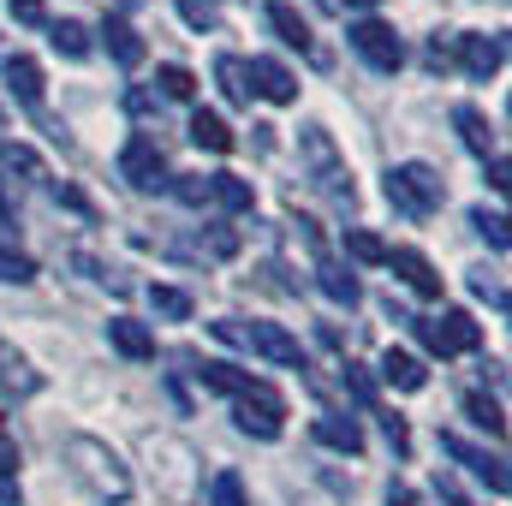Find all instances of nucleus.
Instances as JSON below:
<instances>
[{
  "instance_id": "obj_1",
  "label": "nucleus",
  "mask_w": 512,
  "mask_h": 506,
  "mask_svg": "<svg viewBox=\"0 0 512 506\" xmlns=\"http://www.w3.org/2000/svg\"><path fill=\"white\" fill-rule=\"evenodd\" d=\"M66 465H72V477H78L96 501H126L131 495L126 459H120L108 441H96V435H66Z\"/></svg>"
},
{
  "instance_id": "obj_2",
  "label": "nucleus",
  "mask_w": 512,
  "mask_h": 506,
  "mask_svg": "<svg viewBox=\"0 0 512 506\" xmlns=\"http://www.w3.org/2000/svg\"><path fill=\"white\" fill-rule=\"evenodd\" d=\"M387 203L399 209V215H411V221H429L441 203H447V179L429 167V161H399V167H387Z\"/></svg>"
},
{
  "instance_id": "obj_3",
  "label": "nucleus",
  "mask_w": 512,
  "mask_h": 506,
  "mask_svg": "<svg viewBox=\"0 0 512 506\" xmlns=\"http://www.w3.org/2000/svg\"><path fill=\"white\" fill-rule=\"evenodd\" d=\"M298 155H304V167H310V179L340 203V209H352L358 203V191H352V173H346V161L334 155V137L322 126H304L298 131Z\"/></svg>"
},
{
  "instance_id": "obj_4",
  "label": "nucleus",
  "mask_w": 512,
  "mask_h": 506,
  "mask_svg": "<svg viewBox=\"0 0 512 506\" xmlns=\"http://www.w3.org/2000/svg\"><path fill=\"white\" fill-rule=\"evenodd\" d=\"M417 340L435 352V358H459V352H477L483 346V328L471 310H441V316H423L417 322Z\"/></svg>"
},
{
  "instance_id": "obj_5",
  "label": "nucleus",
  "mask_w": 512,
  "mask_h": 506,
  "mask_svg": "<svg viewBox=\"0 0 512 506\" xmlns=\"http://www.w3.org/2000/svg\"><path fill=\"white\" fill-rule=\"evenodd\" d=\"M346 42H352V54H358L364 66H376V72H399V66H405V42H399V30L382 24V18H358V24L346 30Z\"/></svg>"
},
{
  "instance_id": "obj_6",
  "label": "nucleus",
  "mask_w": 512,
  "mask_h": 506,
  "mask_svg": "<svg viewBox=\"0 0 512 506\" xmlns=\"http://www.w3.org/2000/svg\"><path fill=\"white\" fill-rule=\"evenodd\" d=\"M143 453H155V459H167V471H161V489H167V501H191V495L203 489V477L191 471V465H197V453H191L185 441H167V435H149V441H143Z\"/></svg>"
},
{
  "instance_id": "obj_7",
  "label": "nucleus",
  "mask_w": 512,
  "mask_h": 506,
  "mask_svg": "<svg viewBox=\"0 0 512 506\" xmlns=\"http://www.w3.org/2000/svg\"><path fill=\"white\" fill-rule=\"evenodd\" d=\"M120 179H126L131 191H167V155H161V143L155 137H131L126 149H120Z\"/></svg>"
},
{
  "instance_id": "obj_8",
  "label": "nucleus",
  "mask_w": 512,
  "mask_h": 506,
  "mask_svg": "<svg viewBox=\"0 0 512 506\" xmlns=\"http://www.w3.org/2000/svg\"><path fill=\"white\" fill-rule=\"evenodd\" d=\"M239 346L262 352V358L280 364V370H304V346H298V334H286L280 322H245V328H239Z\"/></svg>"
},
{
  "instance_id": "obj_9",
  "label": "nucleus",
  "mask_w": 512,
  "mask_h": 506,
  "mask_svg": "<svg viewBox=\"0 0 512 506\" xmlns=\"http://www.w3.org/2000/svg\"><path fill=\"white\" fill-rule=\"evenodd\" d=\"M459 66L471 78H495L507 66V36H489V30H465L459 36Z\"/></svg>"
},
{
  "instance_id": "obj_10",
  "label": "nucleus",
  "mask_w": 512,
  "mask_h": 506,
  "mask_svg": "<svg viewBox=\"0 0 512 506\" xmlns=\"http://www.w3.org/2000/svg\"><path fill=\"white\" fill-rule=\"evenodd\" d=\"M245 78H256L251 90L262 96V102H274V108L298 102V78H292V66H280V60H268V54H256L251 66H245Z\"/></svg>"
},
{
  "instance_id": "obj_11",
  "label": "nucleus",
  "mask_w": 512,
  "mask_h": 506,
  "mask_svg": "<svg viewBox=\"0 0 512 506\" xmlns=\"http://www.w3.org/2000/svg\"><path fill=\"white\" fill-rule=\"evenodd\" d=\"M387 268H393V274H399V280H405L417 298H441V274H435V262H429L423 251H411V245H393V251H387Z\"/></svg>"
},
{
  "instance_id": "obj_12",
  "label": "nucleus",
  "mask_w": 512,
  "mask_h": 506,
  "mask_svg": "<svg viewBox=\"0 0 512 506\" xmlns=\"http://www.w3.org/2000/svg\"><path fill=\"white\" fill-rule=\"evenodd\" d=\"M441 453H447V459H459V465H465L471 477H483V483H489L495 495H507V465H501L495 453H483V447H465L459 435H441Z\"/></svg>"
},
{
  "instance_id": "obj_13",
  "label": "nucleus",
  "mask_w": 512,
  "mask_h": 506,
  "mask_svg": "<svg viewBox=\"0 0 512 506\" xmlns=\"http://www.w3.org/2000/svg\"><path fill=\"white\" fill-rule=\"evenodd\" d=\"M268 24H274V36H280L286 48H298V54L322 60V48L310 42V24H304V12H298L292 0H268Z\"/></svg>"
},
{
  "instance_id": "obj_14",
  "label": "nucleus",
  "mask_w": 512,
  "mask_h": 506,
  "mask_svg": "<svg viewBox=\"0 0 512 506\" xmlns=\"http://www.w3.org/2000/svg\"><path fill=\"white\" fill-rule=\"evenodd\" d=\"M42 387V376L30 370V358L24 352H12L6 340H0V405H12V399H30Z\"/></svg>"
},
{
  "instance_id": "obj_15",
  "label": "nucleus",
  "mask_w": 512,
  "mask_h": 506,
  "mask_svg": "<svg viewBox=\"0 0 512 506\" xmlns=\"http://www.w3.org/2000/svg\"><path fill=\"white\" fill-rule=\"evenodd\" d=\"M0 72H6V84H12V96H18L24 108H42V66H36L30 54H6Z\"/></svg>"
},
{
  "instance_id": "obj_16",
  "label": "nucleus",
  "mask_w": 512,
  "mask_h": 506,
  "mask_svg": "<svg viewBox=\"0 0 512 506\" xmlns=\"http://www.w3.org/2000/svg\"><path fill=\"white\" fill-rule=\"evenodd\" d=\"M310 429H316V441H322V447H334V453H364V429H358V417L322 411Z\"/></svg>"
},
{
  "instance_id": "obj_17",
  "label": "nucleus",
  "mask_w": 512,
  "mask_h": 506,
  "mask_svg": "<svg viewBox=\"0 0 512 506\" xmlns=\"http://www.w3.org/2000/svg\"><path fill=\"white\" fill-rule=\"evenodd\" d=\"M108 346H114L120 358H131V364L155 358V334H149L143 322H131V316H114V322H108Z\"/></svg>"
},
{
  "instance_id": "obj_18",
  "label": "nucleus",
  "mask_w": 512,
  "mask_h": 506,
  "mask_svg": "<svg viewBox=\"0 0 512 506\" xmlns=\"http://www.w3.org/2000/svg\"><path fill=\"white\" fill-rule=\"evenodd\" d=\"M376 370H382V381H387V387H399V393H417V387L429 381V370H423V358H411V352H399V346H387Z\"/></svg>"
},
{
  "instance_id": "obj_19",
  "label": "nucleus",
  "mask_w": 512,
  "mask_h": 506,
  "mask_svg": "<svg viewBox=\"0 0 512 506\" xmlns=\"http://www.w3.org/2000/svg\"><path fill=\"white\" fill-rule=\"evenodd\" d=\"M102 42H108V54H114L126 72H131V66H143V36L131 30L120 12H108V18H102Z\"/></svg>"
},
{
  "instance_id": "obj_20",
  "label": "nucleus",
  "mask_w": 512,
  "mask_h": 506,
  "mask_svg": "<svg viewBox=\"0 0 512 506\" xmlns=\"http://www.w3.org/2000/svg\"><path fill=\"white\" fill-rule=\"evenodd\" d=\"M316 286H322L334 304H346V310H352V304H364L358 274H352V268H340V262H316Z\"/></svg>"
},
{
  "instance_id": "obj_21",
  "label": "nucleus",
  "mask_w": 512,
  "mask_h": 506,
  "mask_svg": "<svg viewBox=\"0 0 512 506\" xmlns=\"http://www.w3.org/2000/svg\"><path fill=\"white\" fill-rule=\"evenodd\" d=\"M191 143L209 149V155H227V149H233V126H227L215 108H197V114H191Z\"/></svg>"
},
{
  "instance_id": "obj_22",
  "label": "nucleus",
  "mask_w": 512,
  "mask_h": 506,
  "mask_svg": "<svg viewBox=\"0 0 512 506\" xmlns=\"http://www.w3.org/2000/svg\"><path fill=\"white\" fill-rule=\"evenodd\" d=\"M167 191H173L185 209H209V203H215V173H173Z\"/></svg>"
},
{
  "instance_id": "obj_23",
  "label": "nucleus",
  "mask_w": 512,
  "mask_h": 506,
  "mask_svg": "<svg viewBox=\"0 0 512 506\" xmlns=\"http://www.w3.org/2000/svg\"><path fill=\"white\" fill-rule=\"evenodd\" d=\"M215 203H221V209H233V215H251V209H256L251 179H239V173H215Z\"/></svg>"
},
{
  "instance_id": "obj_24",
  "label": "nucleus",
  "mask_w": 512,
  "mask_h": 506,
  "mask_svg": "<svg viewBox=\"0 0 512 506\" xmlns=\"http://www.w3.org/2000/svg\"><path fill=\"white\" fill-rule=\"evenodd\" d=\"M453 126H459V137H465L483 161H489V155H501V149H495V137H489V120H483L477 108H453Z\"/></svg>"
},
{
  "instance_id": "obj_25",
  "label": "nucleus",
  "mask_w": 512,
  "mask_h": 506,
  "mask_svg": "<svg viewBox=\"0 0 512 506\" xmlns=\"http://www.w3.org/2000/svg\"><path fill=\"white\" fill-rule=\"evenodd\" d=\"M48 42H54L66 60H84V54H90V30H84L78 18H54V24H48Z\"/></svg>"
},
{
  "instance_id": "obj_26",
  "label": "nucleus",
  "mask_w": 512,
  "mask_h": 506,
  "mask_svg": "<svg viewBox=\"0 0 512 506\" xmlns=\"http://www.w3.org/2000/svg\"><path fill=\"white\" fill-rule=\"evenodd\" d=\"M197 381H203V387H209V393H227V399H239V393H245V370H233V364H221V358H209V364H203V370H197Z\"/></svg>"
},
{
  "instance_id": "obj_27",
  "label": "nucleus",
  "mask_w": 512,
  "mask_h": 506,
  "mask_svg": "<svg viewBox=\"0 0 512 506\" xmlns=\"http://www.w3.org/2000/svg\"><path fill=\"white\" fill-rule=\"evenodd\" d=\"M155 84H161V102H191L197 96V78H191V66H155Z\"/></svg>"
},
{
  "instance_id": "obj_28",
  "label": "nucleus",
  "mask_w": 512,
  "mask_h": 506,
  "mask_svg": "<svg viewBox=\"0 0 512 506\" xmlns=\"http://www.w3.org/2000/svg\"><path fill=\"white\" fill-rule=\"evenodd\" d=\"M36 280V256L18 245H0V286H30Z\"/></svg>"
},
{
  "instance_id": "obj_29",
  "label": "nucleus",
  "mask_w": 512,
  "mask_h": 506,
  "mask_svg": "<svg viewBox=\"0 0 512 506\" xmlns=\"http://www.w3.org/2000/svg\"><path fill=\"white\" fill-rule=\"evenodd\" d=\"M0 173L42 179V155H36V149H24V143H12V137H0Z\"/></svg>"
},
{
  "instance_id": "obj_30",
  "label": "nucleus",
  "mask_w": 512,
  "mask_h": 506,
  "mask_svg": "<svg viewBox=\"0 0 512 506\" xmlns=\"http://www.w3.org/2000/svg\"><path fill=\"white\" fill-rule=\"evenodd\" d=\"M346 256H352V262H370V268H382V262H387V245L370 233V227H346Z\"/></svg>"
},
{
  "instance_id": "obj_31",
  "label": "nucleus",
  "mask_w": 512,
  "mask_h": 506,
  "mask_svg": "<svg viewBox=\"0 0 512 506\" xmlns=\"http://www.w3.org/2000/svg\"><path fill=\"white\" fill-rule=\"evenodd\" d=\"M149 310L167 316V322H185V316H191V292H179V286H149Z\"/></svg>"
},
{
  "instance_id": "obj_32",
  "label": "nucleus",
  "mask_w": 512,
  "mask_h": 506,
  "mask_svg": "<svg viewBox=\"0 0 512 506\" xmlns=\"http://www.w3.org/2000/svg\"><path fill=\"white\" fill-rule=\"evenodd\" d=\"M465 411H471V423H477V429H489V435H507L501 399H489V393H465Z\"/></svg>"
},
{
  "instance_id": "obj_33",
  "label": "nucleus",
  "mask_w": 512,
  "mask_h": 506,
  "mask_svg": "<svg viewBox=\"0 0 512 506\" xmlns=\"http://www.w3.org/2000/svg\"><path fill=\"white\" fill-rule=\"evenodd\" d=\"M215 78H221V90H227V102H251V90H245V60H233V54H221L215 60Z\"/></svg>"
},
{
  "instance_id": "obj_34",
  "label": "nucleus",
  "mask_w": 512,
  "mask_h": 506,
  "mask_svg": "<svg viewBox=\"0 0 512 506\" xmlns=\"http://www.w3.org/2000/svg\"><path fill=\"white\" fill-rule=\"evenodd\" d=\"M471 227H477L495 251H507V245H512V239H507V215H501V209H471Z\"/></svg>"
},
{
  "instance_id": "obj_35",
  "label": "nucleus",
  "mask_w": 512,
  "mask_h": 506,
  "mask_svg": "<svg viewBox=\"0 0 512 506\" xmlns=\"http://www.w3.org/2000/svg\"><path fill=\"white\" fill-rule=\"evenodd\" d=\"M179 18H185L191 30H221V12H215V0H179Z\"/></svg>"
},
{
  "instance_id": "obj_36",
  "label": "nucleus",
  "mask_w": 512,
  "mask_h": 506,
  "mask_svg": "<svg viewBox=\"0 0 512 506\" xmlns=\"http://www.w3.org/2000/svg\"><path fill=\"white\" fill-rule=\"evenodd\" d=\"M209 501L215 506H251V495H245V483H239L233 471H221V477L209 483Z\"/></svg>"
},
{
  "instance_id": "obj_37",
  "label": "nucleus",
  "mask_w": 512,
  "mask_h": 506,
  "mask_svg": "<svg viewBox=\"0 0 512 506\" xmlns=\"http://www.w3.org/2000/svg\"><path fill=\"white\" fill-rule=\"evenodd\" d=\"M126 114H131V120H161V96H155V90H143V84H131V90H126Z\"/></svg>"
},
{
  "instance_id": "obj_38",
  "label": "nucleus",
  "mask_w": 512,
  "mask_h": 506,
  "mask_svg": "<svg viewBox=\"0 0 512 506\" xmlns=\"http://www.w3.org/2000/svg\"><path fill=\"white\" fill-rule=\"evenodd\" d=\"M471 292H477V298H489L495 310H507V286H501V274H489V268H477V274H471Z\"/></svg>"
},
{
  "instance_id": "obj_39",
  "label": "nucleus",
  "mask_w": 512,
  "mask_h": 506,
  "mask_svg": "<svg viewBox=\"0 0 512 506\" xmlns=\"http://www.w3.org/2000/svg\"><path fill=\"white\" fill-rule=\"evenodd\" d=\"M6 12H12L18 24H48V6H42V0H6Z\"/></svg>"
},
{
  "instance_id": "obj_40",
  "label": "nucleus",
  "mask_w": 512,
  "mask_h": 506,
  "mask_svg": "<svg viewBox=\"0 0 512 506\" xmlns=\"http://www.w3.org/2000/svg\"><path fill=\"white\" fill-rule=\"evenodd\" d=\"M346 387H352V399H358V405H376V381L364 376V370H352V364H346Z\"/></svg>"
},
{
  "instance_id": "obj_41",
  "label": "nucleus",
  "mask_w": 512,
  "mask_h": 506,
  "mask_svg": "<svg viewBox=\"0 0 512 506\" xmlns=\"http://www.w3.org/2000/svg\"><path fill=\"white\" fill-rule=\"evenodd\" d=\"M489 185H495V191H507V185H512V167H507V155H489Z\"/></svg>"
},
{
  "instance_id": "obj_42",
  "label": "nucleus",
  "mask_w": 512,
  "mask_h": 506,
  "mask_svg": "<svg viewBox=\"0 0 512 506\" xmlns=\"http://www.w3.org/2000/svg\"><path fill=\"white\" fill-rule=\"evenodd\" d=\"M382 429H387V441H393V453H405V447H411V435H405V423H399V417H382Z\"/></svg>"
},
{
  "instance_id": "obj_43",
  "label": "nucleus",
  "mask_w": 512,
  "mask_h": 506,
  "mask_svg": "<svg viewBox=\"0 0 512 506\" xmlns=\"http://www.w3.org/2000/svg\"><path fill=\"white\" fill-rule=\"evenodd\" d=\"M54 197H60V203H66V209H78V215H90V203H84V197H78V191H72V185H54Z\"/></svg>"
},
{
  "instance_id": "obj_44",
  "label": "nucleus",
  "mask_w": 512,
  "mask_h": 506,
  "mask_svg": "<svg viewBox=\"0 0 512 506\" xmlns=\"http://www.w3.org/2000/svg\"><path fill=\"white\" fill-rule=\"evenodd\" d=\"M328 6H352V12H376L382 0H328Z\"/></svg>"
},
{
  "instance_id": "obj_45",
  "label": "nucleus",
  "mask_w": 512,
  "mask_h": 506,
  "mask_svg": "<svg viewBox=\"0 0 512 506\" xmlns=\"http://www.w3.org/2000/svg\"><path fill=\"white\" fill-rule=\"evenodd\" d=\"M387 506H417V501H411V489H387Z\"/></svg>"
},
{
  "instance_id": "obj_46",
  "label": "nucleus",
  "mask_w": 512,
  "mask_h": 506,
  "mask_svg": "<svg viewBox=\"0 0 512 506\" xmlns=\"http://www.w3.org/2000/svg\"><path fill=\"white\" fill-rule=\"evenodd\" d=\"M120 6H137V0H120Z\"/></svg>"
},
{
  "instance_id": "obj_47",
  "label": "nucleus",
  "mask_w": 512,
  "mask_h": 506,
  "mask_svg": "<svg viewBox=\"0 0 512 506\" xmlns=\"http://www.w3.org/2000/svg\"><path fill=\"white\" fill-rule=\"evenodd\" d=\"M0 60H6V48H0Z\"/></svg>"
}]
</instances>
